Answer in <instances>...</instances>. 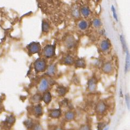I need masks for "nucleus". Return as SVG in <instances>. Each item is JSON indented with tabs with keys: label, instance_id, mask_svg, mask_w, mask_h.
I'll list each match as a JSON object with an SVG mask.
<instances>
[{
	"label": "nucleus",
	"instance_id": "obj_19",
	"mask_svg": "<svg viewBox=\"0 0 130 130\" xmlns=\"http://www.w3.org/2000/svg\"><path fill=\"white\" fill-rule=\"evenodd\" d=\"M24 124L28 129H31L34 125V123L31 119H28L24 121Z\"/></svg>",
	"mask_w": 130,
	"mask_h": 130
},
{
	"label": "nucleus",
	"instance_id": "obj_26",
	"mask_svg": "<svg viewBox=\"0 0 130 130\" xmlns=\"http://www.w3.org/2000/svg\"><path fill=\"white\" fill-rule=\"evenodd\" d=\"M72 15L75 17V18H79V16H80L79 11L78 10V9L77 7L73 9V10L72 11Z\"/></svg>",
	"mask_w": 130,
	"mask_h": 130
},
{
	"label": "nucleus",
	"instance_id": "obj_28",
	"mask_svg": "<svg viewBox=\"0 0 130 130\" xmlns=\"http://www.w3.org/2000/svg\"><path fill=\"white\" fill-rule=\"evenodd\" d=\"M120 41L121 42H122V44L123 45V49H124V50L125 51H127V47H126V43H125V40H124V38L123 37V35L120 36Z\"/></svg>",
	"mask_w": 130,
	"mask_h": 130
},
{
	"label": "nucleus",
	"instance_id": "obj_16",
	"mask_svg": "<svg viewBox=\"0 0 130 130\" xmlns=\"http://www.w3.org/2000/svg\"><path fill=\"white\" fill-rule=\"evenodd\" d=\"M56 92L60 96H64L66 95L68 92V90L67 88L64 87L63 86H59L56 89Z\"/></svg>",
	"mask_w": 130,
	"mask_h": 130
},
{
	"label": "nucleus",
	"instance_id": "obj_10",
	"mask_svg": "<svg viewBox=\"0 0 130 130\" xmlns=\"http://www.w3.org/2000/svg\"><path fill=\"white\" fill-rule=\"evenodd\" d=\"M62 115V110L60 109L51 110L49 112V117L53 119H58Z\"/></svg>",
	"mask_w": 130,
	"mask_h": 130
},
{
	"label": "nucleus",
	"instance_id": "obj_1",
	"mask_svg": "<svg viewBox=\"0 0 130 130\" xmlns=\"http://www.w3.org/2000/svg\"><path fill=\"white\" fill-rule=\"evenodd\" d=\"M34 69L37 73L44 72L47 68L46 61L43 59H37L34 64Z\"/></svg>",
	"mask_w": 130,
	"mask_h": 130
},
{
	"label": "nucleus",
	"instance_id": "obj_24",
	"mask_svg": "<svg viewBox=\"0 0 130 130\" xmlns=\"http://www.w3.org/2000/svg\"><path fill=\"white\" fill-rule=\"evenodd\" d=\"M98 130H108L109 127L107 125L104 123H99L97 127Z\"/></svg>",
	"mask_w": 130,
	"mask_h": 130
},
{
	"label": "nucleus",
	"instance_id": "obj_29",
	"mask_svg": "<svg viewBox=\"0 0 130 130\" xmlns=\"http://www.w3.org/2000/svg\"><path fill=\"white\" fill-rule=\"evenodd\" d=\"M31 129H32V130H43L41 125L38 123L34 124V126Z\"/></svg>",
	"mask_w": 130,
	"mask_h": 130
},
{
	"label": "nucleus",
	"instance_id": "obj_21",
	"mask_svg": "<svg viewBox=\"0 0 130 130\" xmlns=\"http://www.w3.org/2000/svg\"><path fill=\"white\" fill-rule=\"evenodd\" d=\"M42 96L40 94L37 93L34 95L31 98V101L34 103H38L42 100Z\"/></svg>",
	"mask_w": 130,
	"mask_h": 130
},
{
	"label": "nucleus",
	"instance_id": "obj_5",
	"mask_svg": "<svg viewBox=\"0 0 130 130\" xmlns=\"http://www.w3.org/2000/svg\"><path fill=\"white\" fill-rule=\"evenodd\" d=\"M64 44L68 49H72L75 47L76 44V41L74 37L70 35L66 38L64 41Z\"/></svg>",
	"mask_w": 130,
	"mask_h": 130
},
{
	"label": "nucleus",
	"instance_id": "obj_22",
	"mask_svg": "<svg viewBox=\"0 0 130 130\" xmlns=\"http://www.w3.org/2000/svg\"><path fill=\"white\" fill-rule=\"evenodd\" d=\"M78 28L82 30H84L86 29V28H88V24L85 21H81L79 22V23H78Z\"/></svg>",
	"mask_w": 130,
	"mask_h": 130
},
{
	"label": "nucleus",
	"instance_id": "obj_7",
	"mask_svg": "<svg viewBox=\"0 0 130 130\" xmlns=\"http://www.w3.org/2000/svg\"><path fill=\"white\" fill-rule=\"evenodd\" d=\"M107 110V106L106 104L103 102L100 101L97 103L96 106V111L99 114H103Z\"/></svg>",
	"mask_w": 130,
	"mask_h": 130
},
{
	"label": "nucleus",
	"instance_id": "obj_4",
	"mask_svg": "<svg viewBox=\"0 0 130 130\" xmlns=\"http://www.w3.org/2000/svg\"><path fill=\"white\" fill-rule=\"evenodd\" d=\"M49 87V82L46 78H42L39 83L38 89L40 92H44Z\"/></svg>",
	"mask_w": 130,
	"mask_h": 130
},
{
	"label": "nucleus",
	"instance_id": "obj_14",
	"mask_svg": "<svg viewBox=\"0 0 130 130\" xmlns=\"http://www.w3.org/2000/svg\"><path fill=\"white\" fill-rule=\"evenodd\" d=\"M46 70L47 75L50 76H54L56 72V67L54 64H51L46 68Z\"/></svg>",
	"mask_w": 130,
	"mask_h": 130
},
{
	"label": "nucleus",
	"instance_id": "obj_25",
	"mask_svg": "<svg viewBox=\"0 0 130 130\" xmlns=\"http://www.w3.org/2000/svg\"><path fill=\"white\" fill-rule=\"evenodd\" d=\"M50 28V26L48 23L46 22L43 21L42 23V31L43 32H47L49 31Z\"/></svg>",
	"mask_w": 130,
	"mask_h": 130
},
{
	"label": "nucleus",
	"instance_id": "obj_13",
	"mask_svg": "<svg viewBox=\"0 0 130 130\" xmlns=\"http://www.w3.org/2000/svg\"><path fill=\"white\" fill-rule=\"evenodd\" d=\"M42 100L46 104H49L52 100V96L50 92H45L42 97Z\"/></svg>",
	"mask_w": 130,
	"mask_h": 130
},
{
	"label": "nucleus",
	"instance_id": "obj_15",
	"mask_svg": "<svg viewBox=\"0 0 130 130\" xmlns=\"http://www.w3.org/2000/svg\"><path fill=\"white\" fill-rule=\"evenodd\" d=\"M64 64L67 66H72L75 62V60L73 57L70 55H67L64 57L63 59Z\"/></svg>",
	"mask_w": 130,
	"mask_h": 130
},
{
	"label": "nucleus",
	"instance_id": "obj_32",
	"mask_svg": "<svg viewBox=\"0 0 130 130\" xmlns=\"http://www.w3.org/2000/svg\"><path fill=\"white\" fill-rule=\"evenodd\" d=\"M125 99H126L125 100H126V104H127L128 109H129V96L128 94L126 95V97H125Z\"/></svg>",
	"mask_w": 130,
	"mask_h": 130
},
{
	"label": "nucleus",
	"instance_id": "obj_2",
	"mask_svg": "<svg viewBox=\"0 0 130 130\" xmlns=\"http://www.w3.org/2000/svg\"><path fill=\"white\" fill-rule=\"evenodd\" d=\"M43 55L47 58H50L55 55V47L54 45H47L43 49Z\"/></svg>",
	"mask_w": 130,
	"mask_h": 130
},
{
	"label": "nucleus",
	"instance_id": "obj_27",
	"mask_svg": "<svg viewBox=\"0 0 130 130\" xmlns=\"http://www.w3.org/2000/svg\"><path fill=\"white\" fill-rule=\"evenodd\" d=\"M102 25V22L99 19H95L93 21V25L95 28L100 27Z\"/></svg>",
	"mask_w": 130,
	"mask_h": 130
},
{
	"label": "nucleus",
	"instance_id": "obj_9",
	"mask_svg": "<svg viewBox=\"0 0 130 130\" xmlns=\"http://www.w3.org/2000/svg\"><path fill=\"white\" fill-rule=\"evenodd\" d=\"M32 112L34 113V115L36 117H40L42 116L43 113L42 106L40 104H38L34 106L33 107Z\"/></svg>",
	"mask_w": 130,
	"mask_h": 130
},
{
	"label": "nucleus",
	"instance_id": "obj_31",
	"mask_svg": "<svg viewBox=\"0 0 130 130\" xmlns=\"http://www.w3.org/2000/svg\"><path fill=\"white\" fill-rule=\"evenodd\" d=\"M111 10H112V12H113V14L114 18L116 20V21H118L117 15L116 11V10H115V7H114V6H112V7H111Z\"/></svg>",
	"mask_w": 130,
	"mask_h": 130
},
{
	"label": "nucleus",
	"instance_id": "obj_11",
	"mask_svg": "<svg viewBox=\"0 0 130 130\" xmlns=\"http://www.w3.org/2000/svg\"><path fill=\"white\" fill-rule=\"evenodd\" d=\"M102 71L106 74H109L113 71V66L111 62H106L102 67Z\"/></svg>",
	"mask_w": 130,
	"mask_h": 130
},
{
	"label": "nucleus",
	"instance_id": "obj_30",
	"mask_svg": "<svg viewBox=\"0 0 130 130\" xmlns=\"http://www.w3.org/2000/svg\"><path fill=\"white\" fill-rule=\"evenodd\" d=\"M79 130H91V128L88 125H83L80 126Z\"/></svg>",
	"mask_w": 130,
	"mask_h": 130
},
{
	"label": "nucleus",
	"instance_id": "obj_20",
	"mask_svg": "<svg viewBox=\"0 0 130 130\" xmlns=\"http://www.w3.org/2000/svg\"><path fill=\"white\" fill-rule=\"evenodd\" d=\"M81 14L85 17H88L90 15V10L89 9L86 7H83L80 9Z\"/></svg>",
	"mask_w": 130,
	"mask_h": 130
},
{
	"label": "nucleus",
	"instance_id": "obj_18",
	"mask_svg": "<svg viewBox=\"0 0 130 130\" xmlns=\"http://www.w3.org/2000/svg\"><path fill=\"white\" fill-rule=\"evenodd\" d=\"M65 119L67 121H71L75 118V114L73 111H69L66 112L64 116Z\"/></svg>",
	"mask_w": 130,
	"mask_h": 130
},
{
	"label": "nucleus",
	"instance_id": "obj_33",
	"mask_svg": "<svg viewBox=\"0 0 130 130\" xmlns=\"http://www.w3.org/2000/svg\"><path fill=\"white\" fill-rule=\"evenodd\" d=\"M55 130H64V129H63L62 128H57V129H56Z\"/></svg>",
	"mask_w": 130,
	"mask_h": 130
},
{
	"label": "nucleus",
	"instance_id": "obj_17",
	"mask_svg": "<svg viewBox=\"0 0 130 130\" xmlns=\"http://www.w3.org/2000/svg\"><path fill=\"white\" fill-rule=\"evenodd\" d=\"M75 63V66L77 68L84 69L86 67V63L85 60L82 58H79L78 59H77V60H76Z\"/></svg>",
	"mask_w": 130,
	"mask_h": 130
},
{
	"label": "nucleus",
	"instance_id": "obj_6",
	"mask_svg": "<svg viewBox=\"0 0 130 130\" xmlns=\"http://www.w3.org/2000/svg\"><path fill=\"white\" fill-rule=\"evenodd\" d=\"M97 88V80L94 77L91 78L88 83V88L90 92H93L96 91Z\"/></svg>",
	"mask_w": 130,
	"mask_h": 130
},
{
	"label": "nucleus",
	"instance_id": "obj_23",
	"mask_svg": "<svg viewBox=\"0 0 130 130\" xmlns=\"http://www.w3.org/2000/svg\"><path fill=\"white\" fill-rule=\"evenodd\" d=\"M129 69V54L127 51V56L126 58V62H125V72H127Z\"/></svg>",
	"mask_w": 130,
	"mask_h": 130
},
{
	"label": "nucleus",
	"instance_id": "obj_8",
	"mask_svg": "<svg viewBox=\"0 0 130 130\" xmlns=\"http://www.w3.org/2000/svg\"><path fill=\"white\" fill-rule=\"evenodd\" d=\"M16 121L15 117L12 115H10L9 116H8L6 118L5 120H4L3 123L4 125H6L7 127H11L12 125L14 124Z\"/></svg>",
	"mask_w": 130,
	"mask_h": 130
},
{
	"label": "nucleus",
	"instance_id": "obj_12",
	"mask_svg": "<svg viewBox=\"0 0 130 130\" xmlns=\"http://www.w3.org/2000/svg\"><path fill=\"white\" fill-rule=\"evenodd\" d=\"M111 47L110 42L108 40H103L100 45L101 49L103 52H106L109 50Z\"/></svg>",
	"mask_w": 130,
	"mask_h": 130
},
{
	"label": "nucleus",
	"instance_id": "obj_3",
	"mask_svg": "<svg viewBox=\"0 0 130 130\" xmlns=\"http://www.w3.org/2000/svg\"><path fill=\"white\" fill-rule=\"evenodd\" d=\"M41 45L39 43L32 42L28 46V51L30 54H35L38 53L41 50Z\"/></svg>",
	"mask_w": 130,
	"mask_h": 130
}]
</instances>
